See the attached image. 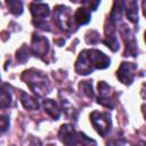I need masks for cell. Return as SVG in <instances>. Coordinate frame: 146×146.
<instances>
[{"label":"cell","mask_w":146,"mask_h":146,"mask_svg":"<svg viewBox=\"0 0 146 146\" xmlns=\"http://www.w3.org/2000/svg\"><path fill=\"white\" fill-rule=\"evenodd\" d=\"M74 21L79 25H84V24L89 23V21H90V11H89V9L84 8V7L79 8L74 14Z\"/></svg>","instance_id":"ba28073f"},{"label":"cell","mask_w":146,"mask_h":146,"mask_svg":"<svg viewBox=\"0 0 146 146\" xmlns=\"http://www.w3.org/2000/svg\"><path fill=\"white\" fill-rule=\"evenodd\" d=\"M110 58L99 50H84L80 54L76 63L75 71L79 74H89L95 68H106L110 65Z\"/></svg>","instance_id":"6da1fadb"},{"label":"cell","mask_w":146,"mask_h":146,"mask_svg":"<svg viewBox=\"0 0 146 146\" xmlns=\"http://www.w3.org/2000/svg\"><path fill=\"white\" fill-rule=\"evenodd\" d=\"M43 105H44L46 112H47L51 117H54V119H58V117H59V110H58L56 103H55L52 99H47V100H44Z\"/></svg>","instance_id":"30bf717a"},{"label":"cell","mask_w":146,"mask_h":146,"mask_svg":"<svg viewBox=\"0 0 146 146\" xmlns=\"http://www.w3.org/2000/svg\"><path fill=\"white\" fill-rule=\"evenodd\" d=\"M30 9L31 13L33 15L34 18L36 19H43L46 16L49 15V8L47 5L42 3V2H33L30 5Z\"/></svg>","instance_id":"52a82bcc"},{"label":"cell","mask_w":146,"mask_h":146,"mask_svg":"<svg viewBox=\"0 0 146 146\" xmlns=\"http://www.w3.org/2000/svg\"><path fill=\"white\" fill-rule=\"evenodd\" d=\"M91 81H83L80 84V89L82 90V92L84 95H87L88 97L92 98L94 97V91H92V84L90 83Z\"/></svg>","instance_id":"4fadbf2b"},{"label":"cell","mask_w":146,"mask_h":146,"mask_svg":"<svg viewBox=\"0 0 146 146\" xmlns=\"http://www.w3.org/2000/svg\"><path fill=\"white\" fill-rule=\"evenodd\" d=\"M16 57H17V62H19V63H24V62H26V60L29 59V50L26 49L25 46H23V47L17 51Z\"/></svg>","instance_id":"5bb4252c"},{"label":"cell","mask_w":146,"mask_h":146,"mask_svg":"<svg viewBox=\"0 0 146 146\" xmlns=\"http://www.w3.org/2000/svg\"><path fill=\"white\" fill-rule=\"evenodd\" d=\"M98 91H99V98L98 103L103 106H106L108 108L113 107V100L111 98V87L105 83L104 81L98 83Z\"/></svg>","instance_id":"8992f818"},{"label":"cell","mask_w":146,"mask_h":146,"mask_svg":"<svg viewBox=\"0 0 146 146\" xmlns=\"http://www.w3.org/2000/svg\"><path fill=\"white\" fill-rule=\"evenodd\" d=\"M141 146H146V144H145V143H143V144H141Z\"/></svg>","instance_id":"d6986e66"},{"label":"cell","mask_w":146,"mask_h":146,"mask_svg":"<svg viewBox=\"0 0 146 146\" xmlns=\"http://www.w3.org/2000/svg\"><path fill=\"white\" fill-rule=\"evenodd\" d=\"M0 121H1V131H2V132H5V131H6V129L9 127V120H8L6 116H3V115H2Z\"/></svg>","instance_id":"2e32d148"},{"label":"cell","mask_w":146,"mask_h":146,"mask_svg":"<svg viewBox=\"0 0 146 146\" xmlns=\"http://www.w3.org/2000/svg\"><path fill=\"white\" fill-rule=\"evenodd\" d=\"M7 5L9 7L10 13H13L14 15H21L23 13V6H22V2L21 1L10 0V1L7 2Z\"/></svg>","instance_id":"7c38bea8"},{"label":"cell","mask_w":146,"mask_h":146,"mask_svg":"<svg viewBox=\"0 0 146 146\" xmlns=\"http://www.w3.org/2000/svg\"><path fill=\"white\" fill-rule=\"evenodd\" d=\"M145 41H146V32H145Z\"/></svg>","instance_id":"ffe728a7"},{"label":"cell","mask_w":146,"mask_h":146,"mask_svg":"<svg viewBox=\"0 0 146 146\" xmlns=\"http://www.w3.org/2000/svg\"><path fill=\"white\" fill-rule=\"evenodd\" d=\"M143 7H144V15L146 16V1L143 2Z\"/></svg>","instance_id":"e0dca14e"},{"label":"cell","mask_w":146,"mask_h":146,"mask_svg":"<svg viewBox=\"0 0 146 146\" xmlns=\"http://www.w3.org/2000/svg\"><path fill=\"white\" fill-rule=\"evenodd\" d=\"M125 11H127V17L129 18L130 22L137 23L138 22V5L136 1H129L125 3Z\"/></svg>","instance_id":"9c48e42d"},{"label":"cell","mask_w":146,"mask_h":146,"mask_svg":"<svg viewBox=\"0 0 146 146\" xmlns=\"http://www.w3.org/2000/svg\"><path fill=\"white\" fill-rule=\"evenodd\" d=\"M90 121L99 135L106 136V133L110 131L111 120H110V115L107 113L95 111L90 114Z\"/></svg>","instance_id":"3957f363"},{"label":"cell","mask_w":146,"mask_h":146,"mask_svg":"<svg viewBox=\"0 0 146 146\" xmlns=\"http://www.w3.org/2000/svg\"><path fill=\"white\" fill-rule=\"evenodd\" d=\"M32 49H33V52L35 54V56H39V57L46 56L48 52V49H49L48 40L41 35H39V34H33Z\"/></svg>","instance_id":"5b68a950"},{"label":"cell","mask_w":146,"mask_h":146,"mask_svg":"<svg viewBox=\"0 0 146 146\" xmlns=\"http://www.w3.org/2000/svg\"><path fill=\"white\" fill-rule=\"evenodd\" d=\"M10 99H11L10 94L2 89V91H1V107L5 108V107L9 106L10 105Z\"/></svg>","instance_id":"9a60e30c"},{"label":"cell","mask_w":146,"mask_h":146,"mask_svg":"<svg viewBox=\"0 0 146 146\" xmlns=\"http://www.w3.org/2000/svg\"><path fill=\"white\" fill-rule=\"evenodd\" d=\"M23 80L26 81V83L30 86V88L38 94L39 96H42L47 92H49L48 88H46V84H48L47 82V78L44 75H42L40 72H36L34 70L31 71H25L22 75Z\"/></svg>","instance_id":"7a4b0ae2"},{"label":"cell","mask_w":146,"mask_h":146,"mask_svg":"<svg viewBox=\"0 0 146 146\" xmlns=\"http://www.w3.org/2000/svg\"><path fill=\"white\" fill-rule=\"evenodd\" d=\"M21 100H22L23 106H24L26 110H38V107H39L38 102H36L33 97H31L30 95H27V94H25V92L22 94Z\"/></svg>","instance_id":"8fae6325"},{"label":"cell","mask_w":146,"mask_h":146,"mask_svg":"<svg viewBox=\"0 0 146 146\" xmlns=\"http://www.w3.org/2000/svg\"><path fill=\"white\" fill-rule=\"evenodd\" d=\"M143 112H144V115L146 117V105H143Z\"/></svg>","instance_id":"ac0fdd59"},{"label":"cell","mask_w":146,"mask_h":146,"mask_svg":"<svg viewBox=\"0 0 146 146\" xmlns=\"http://www.w3.org/2000/svg\"><path fill=\"white\" fill-rule=\"evenodd\" d=\"M136 68H137L136 64L123 62L120 65L116 75H117L119 80L122 83H124V84H131L132 81H133V79H135V71H136Z\"/></svg>","instance_id":"277c9868"}]
</instances>
